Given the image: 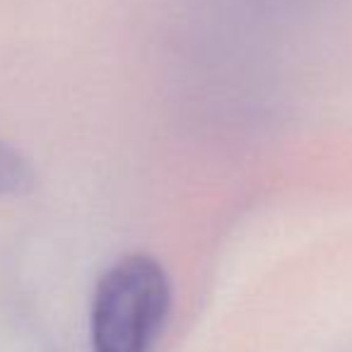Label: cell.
Segmentation results:
<instances>
[{"label": "cell", "mask_w": 352, "mask_h": 352, "mask_svg": "<svg viewBox=\"0 0 352 352\" xmlns=\"http://www.w3.org/2000/svg\"><path fill=\"white\" fill-rule=\"evenodd\" d=\"M171 311V280L150 254H128L99 278L89 309L92 352H150Z\"/></svg>", "instance_id": "6da1fadb"}, {"label": "cell", "mask_w": 352, "mask_h": 352, "mask_svg": "<svg viewBox=\"0 0 352 352\" xmlns=\"http://www.w3.org/2000/svg\"><path fill=\"white\" fill-rule=\"evenodd\" d=\"M34 184V169L30 160L10 142L0 140V196L25 193Z\"/></svg>", "instance_id": "7a4b0ae2"}]
</instances>
